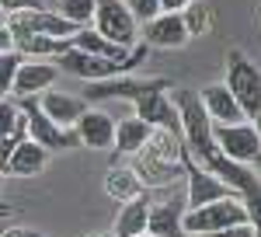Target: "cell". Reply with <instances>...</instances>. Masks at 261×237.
<instances>
[{"instance_id":"1","label":"cell","mask_w":261,"mask_h":237,"mask_svg":"<svg viewBox=\"0 0 261 237\" xmlns=\"http://www.w3.org/2000/svg\"><path fill=\"white\" fill-rule=\"evenodd\" d=\"M237 223H251V209L241 196L233 199H220V202H209L202 209H188L181 227H185V237H213L220 230H230Z\"/></svg>"},{"instance_id":"2","label":"cell","mask_w":261,"mask_h":237,"mask_svg":"<svg viewBox=\"0 0 261 237\" xmlns=\"http://www.w3.org/2000/svg\"><path fill=\"white\" fill-rule=\"evenodd\" d=\"M226 87L233 91V98L241 101L247 118L261 115V70L244 56L241 49L226 53Z\"/></svg>"},{"instance_id":"3","label":"cell","mask_w":261,"mask_h":237,"mask_svg":"<svg viewBox=\"0 0 261 237\" xmlns=\"http://www.w3.org/2000/svg\"><path fill=\"white\" fill-rule=\"evenodd\" d=\"M178 157H181V164H185V175H188V196H185V206H188V209H202V206H209V202L241 196L230 181H223L220 175H213V171L199 168V164L192 160L188 150H181Z\"/></svg>"},{"instance_id":"4","label":"cell","mask_w":261,"mask_h":237,"mask_svg":"<svg viewBox=\"0 0 261 237\" xmlns=\"http://www.w3.org/2000/svg\"><path fill=\"white\" fill-rule=\"evenodd\" d=\"M94 32L115 42L122 49H133V42L140 35V21L133 18V11L125 7V0H98L94 11Z\"/></svg>"},{"instance_id":"5","label":"cell","mask_w":261,"mask_h":237,"mask_svg":"<svg viewBox=\"0 0 261 237\" xmlns=\"http://www.w3.org/2000/svg\"><path fill=\"white\" fill-rule=\"evenodd\" d=\"M21 112H24L28 139H35L39 147L49 150V154H53V150H66V147H73V143H81V136H77V129H73V126H56V122L45 115L32 98H24Z\"/></svg>"},{"instance_id":"6","label":"cell","mask_w":261,"mask_h":237,"mask_svg":"<svg viewBox=\"0 0 261 237\" xmlns=\"http://www.w3.org/2000/svg\"><path fill=\"white\" fill-rule=\"evenodd\" d=\"M60 59V66L73 77H84V80H108V77H119V74H129L140 59H129V63H119V59H105V56H94V53H84V49H66Z\"/></svg>"},{"instance_id":"7","label":"cell","mask_w":261,"mask_h":237,"mask_svg":"<svg viewBox=\"0 0 261 237\" xmlns=\"http://www.w3.org/2000/svg\"><path fill=\"white\" fill-rule=\"evenodd\" d=\"M213 136H216V147H220L233 164H254V157L261 154V133L254 129V122L216 126Z\"/></svg>"},{"instance_id":"8","label":"cell","mask_w":261,"mask_h":237,"mask_svg":"<svg viewBox=\"0 0 261 237\" xmlns=\"http://www.w3.org/2000/svg\"><path fill=\"white\" fill-rule=\"evenodd\" d=\"M161 87H171L167 80H133V77H108V80H87V91L84 98L87 101H108V98H129L140 101L143 94L150 91H161Z\"/></svg>"},{"instance_id":"9","label":"cell","mask_w":261,"mask_h":237,"mask_svg":"<svg viewBox=\"0 0 261 237\" xmlns=\"http://www.w3.org/2000/svg\"><path fill=\"white\" fill-rule=\"evenodd\" d=\"M188 39H192V32L185 25V14H167V11H161L153 21L143 25V42L150 49H178Z\"/></svg>"},{"instance_id":"10","label":"cell","mask_w":261,"mask_h":237,"mask_svg":"<svg viewBox=\"0 0 261 237\" xmlns=\"http://www.w3.org/2000/svg\"><path fill=\"white\" fill-rule=\"evenodd\" d=\"M199 98H202V108H205V115H209V122H213V126H233V122H247V115H244V108H241V101L233 98V91H230L226 84H209Z\"/></svg>"},{"instance_id":"11","label":"cell","mask_w":261,"mask_h":237,"mask_svg":"<svg viewBox=\"0 0 261 237\" xmlns=\"http://www.w3.org/2000/svg\"><path fill=\"white\" fill-rule=\"evenodd\" d=\"M115 118L108 115V112H101V108H87L81 118H77V136H81L84 147H91V150H108V147H115Z\"/></svg>"},{"instance_id":"12","label":"cell","mask_w":261,"mask_h":237,"mask_svg":"<svg viewBox=\"0 0 261 237\" xmlns=\"http://www.w3.org/2000/svg\"><path fill=\"white\" fill-rule=\"evenodd\" d=\"M164 91H167V87L143 94V98L136 101V115L146 118L150 126H161V129H167V133L181 136V115H178V108H174L171 101L164 98Z\"/></svg>"},{"instance_id":"13","label":"cell","mask_w":261,"mask_h":237,"mask_svg":"<svg viewBox=\"0 0 261 237\" xmlns=\"http://www.w3.org/2000/svg\"><path fill=\"white\" fill-rule=\"evenodd\" d=\"M49 164V150L39 147L35 139H21L18 147L11 150V157L4 164V175H14V178H35L45 171Z\"/></svg>"},{"instance_id":"14","label":"cell","mask_w":261,"mask_h":237,"mask_svg":"<svg viewBox=\"0 0 261 237\" xmlns=\"http://www.w3.org/2000/svg\"><path fill=\"white\" fill-rule=\"evenodd\" d=\"M60 77V66H53V63H35V59H24L18 66V77H14V91L11 94H18V98H32V94H39L45 87H53Z\"/></svg>"},{"instance_id":"15","label":"cell","mask_w":261,"mask_h":237,"mask_svg":"<svg viewBox=\"0 0 261 237\" xmlns=\"http://www.w3.org/2000/svg\"><path fill=\"white\" fill-rule=\"evenodd\" d=\"M150 209H153V199L146 196H136L133 202H122L119 217L112 223V234L115 237H140L146 234V227H150Z\"/></svg>"},{"instance_id":"16","label":"cell","mask_w":261,"mask_h":237,"mask_svg":"<svg viewBox=\"0 0 261 237\" xmlns=\"http://www.w3.org/2000/svg\"><path fill=\"white\" fill-rule=\"evenodd\" d=\"M188 213V206L181 202V199H167V202H153V209H150V234L157 237H185V227H181V220Z\"/></svg>"},{"instance_id":"17","label":"cell","mask_w":261,"mask_h":237,"mask_svg":"<svg viewBox=\"0 0 261 237\" xmlns=\"http://www.w3.org/2000/svg\"><path fill=\"white\" fill-rule=\"evenodd\" d=\"M39 108L53 118L56 126H77V118L87 112V105L73 94H63V91H45L39 98Z\"/></svg>"},{"instance_id":"18","label":"cell","mask_w":261,"mask_h":237,"mask_svg":"<svg viewBox=\"0 0 261 237\" xmlns=\"http://www.w3.org/2000/svg\"><path fill=\"white\" fill-rule=\"evenodd\" d=\"M70 45H73V49H84V53H94V56H105V59H119V63H129V59H140L143 56L140 49L129 53V49H122V45H115V42H108L105 35H98V32H87V28H77V35L70 39Z\"/></svg>"},{"instance_id":"19","label":"cell","mask_w":261,"mask_h":237,"mask_svg":"<svg viewBox=\"0 0 261 237\" xmlns=\"http://www.w3.org/2000/svg\"><path fill=\"white\" fill-rule=\"evenodd\" d=\"M150 136H153V126L140 115H129L115 126V150L119 154H140Z\"/></svg>"},{"instance_id":"20","label":"cell","mask_w":261,"mask_h":237,"mask_svg":"<svg viewBox=\"0 0 261 237\" xmlns=\"http://www.w3.org/2000/svg\"><path fill=\"white\" fill-rule=\"evenodd\" d=\"M105 192L115 202H133L136 196H143V178L133 168H112L105 175Z\"/></svg>"},{"instance_id":"21","label":"cell","mask_w":261,"mask_h":237,"mask_svg":"<svg viewBox=\"0 0 261 237\" xmlns=\"http://www.w3.org/2000/svg\"><path fill=\"white\" fill-rule=\"evenodd\" d=\"M18 53H32V56H63L70 49V39H53V35H14Z\"/></svg>"},{"instance_id":"22","label":"cell","mask_w":261,"mask_h":237,"mask_svg":"<svg viewBox=\"0 0 261 237\" xmlns=\"http://www.w3.org/2000/svg\"><path fill=\"white\" fill-rule=\"evenodd\" d=\"M94 11H98V0H63L60 14L66 21H73L77 28H84L87 21H94Z\"/></svg>"},{"instance_id":"23","label":"cell","mask_w":261,"mask_h":237,"mask_svg":"<svg viewBox=\"0 0 261 237\" xmlns=\"http://www.w3.org/2000/svg\"><path fill=\"white\" fill-rule=\"evenodd\" d=\"M21 63H24V59H21L18 49L0 53V98L14 91V77H18V66H21Z\"/></svg>"},{"instance_id":"24","label":"cell","mask_w":261,"mask_h":237,"mask_svg":"<svg viewBox=\"0 0 261 237\" xmlns=\"http://www.w3.org/2000/svg\"><path fill=\"white\" fill-rule=\"evenodd\" d=\"M21 108L14 105V101H7V98H0V139H7V136H14L21 129Z\"/></svg>"},{"instance_id":"25","label":"cell","mask_w":261,"mask_h":237,"mask_svg":"<svg viewBox=\"0 0 261 237\" xmlns=\"http://www.w3.org/2000/svg\"><path fill=\"white\" fill-rule=\"evenodd\" d=\"M125 7L133 11V18L140 25H146V21H153L161 14V0H125Z\"/></svg>"},{"instance_id":"26","label":"cell","mask_w":261,"mask_h":237,"mask_svg":"<svg viewBox=\"0 0 261 237\" xmlns=\"http://www.w3.org/2000/svg\"><path fill=\"white\" fill-rule=\"evenodd\" d=\"M185 25H188V32H192V35H199L202 25H209V11H205V4H202V0H195V4L185 11Z\"/></svg>"},{"instance_id":"27","label":"cell","mask_w":261,"mask_h":237,"mask_svg":"<svg viewBox=\"0 0 261 237\" xmlns=\"http://www.w3.org/2000/svg\"><path fill=\"white\" fill-rule=\"evenodd\" d=\"M21 11H42V0H0V14H21Z\"/></svg>"},{"instance_id":"28","label":"cell","mask_w":261,"mask_h":237,"mask_svg":"<svg viewBox=\"0 0 261 237\" xmlns=\"http://www.w3.org/2000/svg\"><path fill=\"white\" fill-rule=\"evenodd\" d=\"M213 237H258V227L254 223H237V227L220 230V234H213Z\"/></svg>"},{"instance_id":"29","label":"cell","mask_w":261,"mask_h":237,"mask_svg":"<svg viewBox=\"0 0 261 237\" xmlns=\"http://www.w3.org/2000/svg\"><path fill=\"white\" fill-rule=\"evenodd\" d=\"M14 45V35H11V21L0 14V53H7Z\"/></svg>"},{"instance_id":"30","label":"cell","mask_w":261,"mask_h":237,"mask_svg":"<svg viewBox=\"0 0 261 237\" xmlns=\"http://www.w3.org/2000/svg\"><path fill=\"white\" fill-rule=\"evenodd\" d=\"M192 4L195 0H161V11H167V14H185Z\"/></svg>"},{"instance_id":"31","label":"cell","mask_w":261,"mask_h":237,"mask_svg":"<svg viewBox=\"0 0 261 237\" xmlns=\"http://www.w3.org/2000/svg\"><path fill=\"white\" fill-rule=\"evenodd\" d=\"M0 237H42L39 230H32V227H7Z\"/></svg>"},{"instance_id":"32","label":"cell","mask_w":261,"mask_h":237,"mask_svg":"<svg viewBox=\"0 0 261 237\" xmlns=\"http://www.w3.org/2000/svg\"><path fill=\"white\" fill-rule=\"evenodd\" d=\"M254 171H258V175H261V154H258V157H254Z\"/></svg>"},{"instance_id":"33","label":"cell","mask_w":261,"mask_h":237,"mask_svg":"<svg viewBox=\"0 0 261 237\" xmlns=\"http://www.w3.org/2000/svg\"><path fill=\"white\" fill-rule=\"evenodd\" d=\"M254 129H258V133H261V115H258V118H254Z\"/></svg>"},{"instance_id":"34","label":"cell","mask_w":261,"mask_h":237,"mask_svg":"<svg viewBox=\"0 0 261 237\" xmlns=\"http://www.w3.org/2000/svg\"><path fill=\"white\" fill-rule=\"evenodd\" d=\"M91 237H115V234H91Z\"/></svg>"},{"instance_id":"35","label":"cell","mask_w":261,"mask_h":237,"mask_svg":"<svg viewBox=\"0 0 261 237\" xmlns=\"http://www.w3.org/2000/svg\"><path fill=\"white\" fill-rule=\"evenodd\" d=\"M140 237H157V234H150V230H146V234H140Z\"/></svg>"},{"instance_id":"36","label":"cell","mask_w":261,"mask_h":237,"mask_svg":"<svg viewBox=\"0 0 261 237\" xmlns=\"http://www.w3.org/2000/svg\"><path fill=\"white\" fill-rule=\"evenodd\" d=\"M258 237H261V230H258Z\"/></svg>"}]
</instances>
